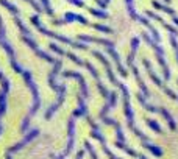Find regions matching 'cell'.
<instances>
[{
    "instance_id": "obj_1",
    "label": "cell",
    "mask_w": 178,
    "mask_h": 159,
    "mask_svg": "<svg viewBox=\"0 0 178 159\" xmlns=\"http://www.w3.org/2000/svg\"><path fill=\"white\" fill-rule=\"evenodd\" d=\"M31 22H33V25H35V27H36L42 35L48 36V38H53V39H56V41H61V42H64V44H69V45H72V47H75V48H81V50H86V48H88V45H83V44H78V42H74V41L69 39V38H66V36H61V35H58V33H55V31L45 30L44 27L41 25V20H39V16H38V14L31 16Z\"/></svg>"
},
{
    "instance_id": "obj_2",
    "label": "cell",
    "mask_w": 178,
    "mask_h": 159,
    "mask_svg": "<svg viewBox=\"0 0 178 159\" xmlns=\"http://www.w3.org/2000/svg\"><path fill=\"white\" fill-rule=\"evenodd\" d=\"M48 47H50V48H52L53 52H56L58 55H63V56H67V58H70V61L77 63L78 66H86L89 70H91V74H92V75H94V77L97 78V72H95V69H94V67H92L91 64H88V63H83V61H80V59H78V56H75V55H72V53H69V52H64V50H63V48H59V47H58L56 44H50Z\"/></svg>"
},
{
    "instance_id": "obj_3",
    "label": "cell",
    "mask_w": 178,
    "mask_h": 159,
    "mask_svg": "<svg viewBox=\"0 0 178 159\" xmlns=\"http://www.w3.org/2000/svg\"><path fill=\"white\" fill-rule=\"evenodd\" d=\"M22 41H24V42H25V44H27V45H28V47H30V48H31V50H33V52H35L38 56H39V58H42V59L48 61V63H52V64H55V63L58 61V59H55L52 55H48V53L42 52V50H41V48L36 45V42L31 39L30 36H24V35H22Z\"/></svg>"
},
{
    "instance_id": "obj_4",
    "label": "cell",
    "mask_w": 178,
    "mask_h": 159,
    "mask_svg": "<svg viewBox=\"0 0 178 159\" xmlns=\"http://www.w3.org/2000/svg\"><path fill=\"white\" fill-rule=\"evenodd\" d=\"M74 20H78V22L83 24V25H91L85 17H81V16H78V14H74V13H67V14H66V22H74Z\"/></svg>"
},
{
    "instance_id": "obj_5",
    "label": "cell",
    "mask_w": 178,
    "mask_h": 159,
    "mask_svg": "<svg viewBox=\"0 0 178 159\" xmlns=\"http://www.w3.org/2000/svg\"><path fill=\"white\" fill-rule=\"evenodd\" d=\"M41 2H42V5H44L45 13H47L50 17H53V16H55V13H53V9H52V6H50V2H48V0H41Z\"/></svg>"
},
{
    "instance_id": "obj_6",
    "label": "cell",
    "mask_w": 178,
    "mask_h": 159,
    "mask_svg": "<svg viewBox=\"0 0 178 159\" xmlns=\"http://www.w3.org/2000/svg\"><path fill=\"white\" fill-rule=\"evenodd\" d=\"M25 2H28V3H30V5L36 9V13H41V11H42V8L38 5V2H36V0H25Z\"/></svg>"
},
{
    "instance_id": "obj_7",
    "label": "cell",
    "mask_w": 178,
    "mask_h": 159,
    "mask_svg": "<svg viewBox=\"0 0 178 159\" xmlns=\"http://www.w3.org/2000/svg\"><path fill=\"white\" fill-rule=\"evenodd\" d=\"M81 156H83V155H81V153H80V155H78V158H77V159H81Z\"/></svg>"
}]
</instances>
